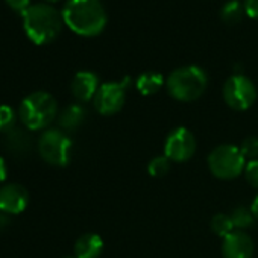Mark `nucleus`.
I'll return each mask as SVG.
<instances>
[{
	"label": "nucleus",
	"instance_id": "obj_1",
	"mask_svg": "<svg viewBox=\"0 0 258 258\" xmlns=\"http://www.w3.org/2000/svg\"><path fill=\"white\" fill-rule=\"evenodd\" d=\"M62 19L82 37H96L106 26V13L100 0H69L62 8Z\"/></svg>",
	"mask_w": 258,
	"mask_h": 258
},
{
	"label": "nucleus",
	"instance_id": "obj_2",
	"mask_svg": "<svg viewBox=\"0 0 258 258\" xmlns=\"http://www.w3.org/2000/svg\"><path fill=\"white\" fill-rule=\"evenodd\" d=\"M23 28L29 40L38 46L53 41L62 29V13L49 4L31 5L22 13Z\"/></svg>",
	"mask_w": 258,
	"mask_h": 258
},
{
	"label": "nucleus",
	"instance_id": "obj_3",
	"mask_svg": "<svg viewBox=\"0 0 258 258\" xmlns=\"http://www.w3.org/2000/svg\"><path fill=\"white\" fill-rule=\"evenodd\" d=\"M58 114V102L47 91H34L28 94L20 106L19 117L26 129L41 131L49 127Z\"/></svg>",
	"mask_w": 258,
	"mask_h": 258
},
{
	"label": "nucleus",
	"instance_id": "obj_4",
	"mask_svg": "<svg viewBox=\"0 0 258 258\" xmlns=\"http://www.w3.org/2000/svg\"><path fill=\"white\" fill-rule=\"evenodd\" d=\"M208 84V76L198 66H184L173 70L166 79L169 94L179 102H193L199 99Z\"/></svg>",
	"mask_w": 258,
	"mask_h": 258
},
{
	"label": "nucleus",
	"instance_id": "obj_5",
	"mask_svg": "<svg viewBox=\"0 0 258 258\" xmlns=\"http://www.w3.org/2000/svg\"><path fill=\"white\" fill-rule=\"evenodd\" d=\"M244 167L246 158L238 146L220 145L208 155V169L219 179H235L244 172Z\"/></svg>",
	"mask_w": 258,
	"mask_h": 258
},
{
	"label": "nucleus",
	"instance_id": "obj_6",
	"mask_svg": "<svg viewBox=\"0 0 258 258\" xmlns=\"http://www.w3.org/2000/svg\"><path fill=\"white\" fill-rule=\"evenodd\" d=\"M41 158L55 167H66L72 158V140L61 129H46L38 140Z\"/></svg>",
	"mask_w": 258,
	"mask_h": 258
},
{
	"label": "nucleus",
	"instance_id": "obj_7",
	"mask_svg": "<svg viewBox=\"0 0 258 258\" xmlns=\"http://www.w3.org/2000/svg\"><path fill=\"white\" fill-rule=\"evenodd\" d=\"M256 87L244 75H232L223 84V99L235 111L249 109L256 100Z\"/></svg>",
	"mask_w": 258,
	"mask_h": 258
},
{
	"label": "nucleus",
	"instance_id": "obj_8",
	"mask_svg": "<svg viewBox=\"0 0 258 258\" xmlns=\"http://www.w3.org/2000/svg\"><path fill=\"white\" fill-rule=\"evenodd\" d=\"M127 84H129V78H124V81L120 82L102 84L93 99L96 111L102 115L117 114L124 105Z\"/></svg>",
	"mask_w": 258,
	"mask_h": 258
},
{
	"label": "nucleus",
	"instance_id": "obj_9",
	"mask_svg": "<svg viewBox=\"0 0 258 258\" xmlns=\"http://www.w3.org/2000/svg\"><path fill=\"white\" fill-rule=\"evenodd\" d=\"M196 152V139L187 127H175L164 142V155L173 163H185Z\"/></svg>",
	"mask_w": 258,
	"mask_h": 258
},
{
	"label": "nucleus",
	"instance_id": "obj_10",
	"mask_svg": "<svg viewBox=\"0 0 258 258\" xmlns=\"http://www.w3.org/2000/svg\"><path fill=\"white\" fill-rule=\"evenodd\" d=\"M29 204V193L20 184H5L0 188V211L7 214H20Z\"/></svg>",
	"mask_w": 258,
	"mask_h": 258
},
{
	"label": "nucleus",
	"instance_id": "obj_11",
	"mask_svg": "<svg viewBox=\"0 0 258 258\" xmlns=\"http://www.w3.org/2000/svg\"><path fill=\"white\" fill-rule=\"evenodd\" d=\"M255 250L252 238L244 232L234 229L223 238L222 255L223 258H252Z\"/></svg>",
	"mask_w": 258,
	"mask_h": 258
},
{
	"label": "nucleus",
	"instance_id": "obj_12",
	"mask_svg": "<svg viewBox=\"0 0 258 258\" xmlns=\"http://www.w3.org/2000/svg\"><path fill=\"white\" fill-rule=\"evenodd\" d=\"M99 78L93 72H78L70 84L72 94L79 100V102H88L94 99L97 90H99Z\"/></svg>",
	"mask_w": 258,
	"mask_h": 258
},
{
	"label": "nucleus",
	"instance_id": "obj_13",
	"mask_svg": "<svg viewBox=\"0 0 258 258\" xmlns=\"http://www.w3.org/2000/svg\"><path fill=\"white\" fill-rule=\"evenodd\" d=\"M4 146L13 157H25L31 148V139L25 129L13 127L11 131L4 134Z\"/></svg>",
	"mask_w": 258,
	"mask_h": 258
},
{
	"label": "nucleus",
	"instance_id": "obj_14",
	"mask_svg": "<svg viewBox=\"0 0 258 258\" xmlns=\"http://www.w3.org/2000/svg\"><path fill=\"white\" fill-rule=\"evenodd\" d=\"M103 252V240L100 235L87 232L82 234L75 243L76 258H99Z\"/></svg>",
	"mask_w": 258,
	"mask_h": 258
},
{
	"label": "nucleus",
	"instance_id": "obj_15",
	"mask_svg": "<svg viewBox=\"0 0 258 258\" xmlns=\"http://www.w3.org/2000/svg\"><path fill=\"white\" fill-rule=\"evenodd\" d=\"M85 120V109L79 103H72L59 114V126L64 131H75Z\"/></svg>",
	"mask_w": 258,
	"mask_h": 258
},
{
	"label": "nucleus",
	"instance_id": "obj_16",
	"mask_svg": "<svg viewBox=\"0 0 258 258\" xmlns=\"http://www.w3.org/2000/svg\"><path fill=\"white\" fill-rule=\"evenodd\" d=\"M164 84H166V81H164L163 75L157 73V72H145L136 81V87L140 91V94H143V96H152V94L158 93Z\"/></svg>",
	"mask_w": 258,
	"mask_h": 258
},
{
	"label": "nucleus",
	"instance_id": "obj_17",
	"mask_svg": "<svg viewBox=\"0 0 258 258\" xmlns=\"http://www.w3.org/2000/svg\"><path fill=\"white\" fill-rule=\"evenodd\" d=\"M244 13L246 10L238 0H229V2H226L223 8L220 10V19L228 25H237L241 22Z\"/></svg>",
	"mask_w": 258,
	"mask_h": 258
},
{
	"label": "nucleus",
	"instance_id": "obj_18",
	"mask_svg": "<svg viewBox=\"0 0 258 258\" xmlns=\"http://www.w3.org/2000/svg\"><path fill=\"white\" fill-rule=\"evenodd\" d=\"M229 216H231V220L234 223V228L238 229V231L247 229L249 226H252V223L255 220V216H253L252 210L250 208H246L243 205L234 208Z\"/></svg>",
	"mask_w": 258,
	"mask_h": 258
},
{
	"label": "nucleus",
	"instance_id": "obj_19",
	"mask_svg": "<svg viewBox=\"0 0 258 258\" xmlns=\"http://www.w3.org/2000/svg\"><path fill=\"white\" fill-rule=\"evenodd\" d=\"M210 226H211V229H213V232L216 235L223 237V238L235 229L234 228V223L231 220V216L229 214H225V213H219V214L213 216Z\"/></svg>",
	"mask_w": 258,
	"mask_h": 258
},
{
	"label": "nucleus",
	"instance_id": "obj_20",
	"mask_svg": "<svg viewBox=\"0 0 258 258\" xmlns=\"http://www.w3.org/2000/svg\"><path fill=\"white\" fill-rule=\"evenodd\" d=\"M170 166H172V161L166 155L155 157L148 164V173L151 176H154V178H163V176H166L169 173Z\"/></svg>",
	"mask_w": 258,
	"mask_h": 258
},
{
	"label": "nucleus",
	"instance_id": "obj_21",
	"mask_svg": "<svg viewBox=\"0 0 258 258\" xmlns=\"http://www.w3.org/2000/svg\"><path fill=\"white\" fill-rule=\"evenodd\" d=\"M17 114L16 111L8 105H0V134H7L16 127Z\"/></svg>",
	"mask_w": 258,
	"mask_h": 258
},
{
	"label": "nucleus",
	"instance_id": "obj_22",
	"mask_svg": "<svg viewBox=\"0 0 258 258\" xmlns=\"http://www.w3.org/2000/svg\"><path fill=\"white\" fill-rule=\"evenodd\" d=\"M240 151L247 161L258 160V137L256 136L246 137L240 145Z\"/></svg>",
	"mask_w": 258,
	"mask_h": 258
},
{
	"label": "nucleus",
	"instance_id": "obj_23",
	"mask_svg": "<svg viewBox=\"0 0 258 258\" xmlns=\"http://www.w3.org/2000/svg\"><path fill=\"white\" fill-rule=\"evenodd\" d=\"M244 178L250 187L258 188V160H252L246 163L244 167Z\"/></svg>",
	"mask_w": 258,
	"mask_h": 258
},
{
	"label": "nucleus",
	"instance_id": "obj_24",
	"mask_svg": "<svg viewBox=\"0 0 258 258\" xmlns=\"http://www.w3.org/2000/svg\"><path fill=\"white\" fill-rule=\"evenodd\" d=\"M7 4L17 13H25L31 5H29V0H7Z\"/></svg>",
	"mask_w": 258,
	"mask_h": 258
},
{
	"label": "nucleus",
	"instance_id": "obj_25",
	"mask_svg": "<svg viewBox=\"0 0 258 258\" xmlns=\"http://www.w3.org/2000/svg\"><path fill=\"white\" fill-rule=\"evenodd\" d=\"M244 10H246V14L249 17L258 20V0H246V2H244Z\"/></svg>",
	"mask_w": 258,
	"mask_h": 258
},
{
	"label": "nucleus",
	"instance_id": "obj_26",
	"mask_svg": "<svg viewBox=\"0 0 258 258\" xmlns=\"http://www.w3.org/2000/svg\"><path fill=\"white\" fill-rule=\"evenodd\" d=\"M8 176V166L4 157H0V182H4Z\"/></svg>",
	"mask_w": 258,
	"mask_h": 258
},
{
	"label": "nucleus",
	"instance_id": "obj_27",
	"mask_svg": "<svg viewBox=\"0 0 258 258\" xmlns=\"http://www.w3.org/2000/svg\"><path fill=\"white\" fill-rule=\"evenodd\" d=\"M11 223V219H10V214L4 213V211H0V231H4L10 226Z\"/></svg>",
	"mask_w": 258,
	"mask_h": 258
},
{
	"label": "nucleus",
	"instance_id": "obj_28",
	"mask_svg": "<svg viewBox=\"0 0 258 258\" xmlns=\"http://www.w3.org/2000/svg\"><path fill=\"white\" fill-rule=\"evenodd\" d=\"M250 210L255 216V219H258V196L252 201V205H250Z\"/></svg>",
	"mask_w": 258,
	"mask_h": 258
},
{
	"label": "nucleus",
	"instance_id": "obj_29",
	"mask_svg": "<svg viewBox=\"0 0 258 258\" xmlns=\"http://www.w3.org/2000/svg\"><path fill=\"white\" fill-rule=\"evenodd\" d=\"M64 258H76V256H64Z\"/></svg>",
	"mask_w": 258,
	"mask_h": 258
},
{
	"label": "nucleus",
	"instance_id": "obj_30",
	"mask_svg": "<svg viewBox=\"0 0 258 258\" xmlns=\"http://www.w3.org/2000/svg\"><path fill=\"white\" fill-rule=\"evenodd\" d=\"M49 2H56V0H49Z\"/></svg>",
	"mask_w": 258,
	"mask_h": 258
}]
</instances>
